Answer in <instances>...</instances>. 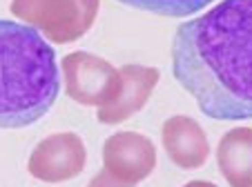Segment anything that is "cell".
Masks as SVG:
<instances>
[{
	"label": "cell",
	"instance_id": "obj_1",
	"mask_svg": "<svg viewBox=\"0 0 252 187\" xmlns=\"http://www.w3.org/2000/svg\"><path fill=\"white\" fill-rule=\"evenodd\" d=\"M172 74L208 118H252V0H221L183 23Z\"/></svg>",
	"mask_w": 252,
	"mask_h": 187
},
{
	"label": "cell",
	"instance_id": "obj_2",
	"mask_svg": "<svg viewBox=\"0 0 252 187\" xmlns=\"http://www.w3.org/2000/svg\"><path fill=\"white\" fill-rule=\"evenodd\" d=\"M58 94L54 47L29 25L0 18V130L38 123Z\"/></svg>",
	"mask_w": 252,
	"mask_h": 187
},
{
	"label": "cell",
	"instance_id": "obj_3",
	"mask_svg": "<svg viewBox=\"0 0 252 187\" xmlns=\"http://www.w3.org/2000/svg\"><path fill=\"white\" fill-rule=\"evenodd\" d=\"M100 0H11V14L56 45L83 38L98 16Z\"/></svg>",
	"mask_w": 252,
	"mask_h": 187
},
{
	"label": "cell",
	"instance_id": "obj_4",
	"mask_svg": "<svg viewBox=\"0 0 252 187\" xmlns=\"http://www.w3.org/2000/svg\"><path fill=\"white\" fill-rule=\"evenodd\" d=\"M67 96L85 107H105L121 91V72L110 60L90 52H71L61 60Z\"/></svg>",
	"mask_w": 252,
	"mask_h": 187
},
{
	"label": "cell",
	"instance_id": "obj_5",
	"mask_svg": "<svg viewBox=\"0 0 252 187\" xmlns=\"http://www.w3.org/2000/svg\"><path fill=\"white\" fill-rule=\"evenodd\" d=\"M85 163L87 149L81 136L74 132H58L33 147L27 169L36 181L65 183L76 178L85 169Z\"/></svg>",
	"mask_w": 252,
	"mask_h": 187
},
{
	"label": "cell",
	"instance_id": "obj_6",
	"mask_svg": "<svg viewBox=\"0 0 252 187\" xmlns=\"http://www.w3.org/2000/svg\"><path fill=\"white\" fill-rule=\"evenodd\" d=\"M157 167V147L145 134L116 132L103 145V169L116 181L136 185Z\"/></svg>",
	"mask_w": 252,
	"mask_h": 187
},
{
	"label": "cell",
	"instance_id": "obj_7",
	"mask_svg": "<svg viewBox=\"0 0 252 187\" xmlns=\"http://www.w3.org/2000/svg\"><path fill=\"white\" fill-rule=\"evenodd\" d=\"M119 72L121 91L116 101L105 107H98L96 111V118L103 125H119L132 118L136 111H141L161 78L157 67H145V65H125Z\"/></svg>",
	"mask_w": 252,
	"mask_h": 187
},
{
	"label": "cell",
	"instance_id": "obj_8",
	"mask_svg": "<svg viewBox=\"0 0 252 187\" xmlns=\"http://www.w3.org/2000/svg\"><path fill=\"white\" fill-rule=\"evenodd\" d=\"M167 159L181 169H199L210 156V143L203 127L190 116H170L161 127Z\"/></svg>",
	"mask_w": 252,
	"mask_h": 187
},
{
	"label": "cell",
	"instance_id": "obj_9",
	"mask_svg": "<svg viewBox=\"0 0 252 187\" xmlns=\"http://www.w3.org/2000/svg\"><path fill=\"white\" fill-rule=\"evenodd\" d=\"M217 165L230 187H252V127H232L221 136Z\"/></svg>",
	"mask_w": 252,
	"mask_h": 187
},
{
	"label": "cell",
	"instance_id": "obj_10",
	"mask_svg": "<svg viewBox=\"0 0 252 187\" xmlns=\"http://www.w3.org/2000/svg\"><path fill=\"white\" fill-rule=\"evenodd\" d=\"M116 2L167 18H183V16H194L196 11L212 5L214 0H116Z\"/></svg>",
	"mask_w": 252,
	"mask_h": 187
},
{
	"label": "cell",
	"instance_id": "obj_11",
	"mask_svg": "<svg viewBox=\"0 0 252 187\" xmlns=\"http://www.w3.org/2000/svg\"><path fill=\"white\" fill-rule=\"evenodd\" d=\"M87 187H134V185H127V183L116 181L114 176H110V174L103 169V172H98L94 178H92Z\"/></svg>",
	"mask_w": 252,
	"mask_h": 187
},
{
	"label": "cell",
	"instance_id": "obj_12",
	"mask_svg": "<svg viewBox=\"0 0 252 187\" xmlns=\"http://www.w3.org/2000/svg\"><path fill=\"white\" fill-rule=\"evenodd\" d=\"M183 187H217V185L210 183V181H190V183H186Z\"/></svg>",
	"mask_w": 252,
	"mask_h": 187
}]
</instances>
